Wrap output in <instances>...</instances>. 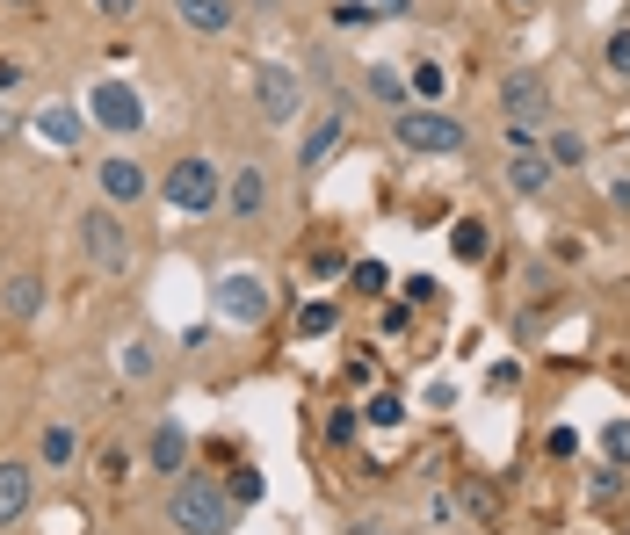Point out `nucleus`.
Masks as SVG:
<instances>
[{
    "label": "nucleus",
    "instance_id": "nucleus-25",
    "mask_svg": "<svg viewBox=\"0 0 630 535\" xmlns=\"http://www.w3.org/2000/svg\"><path fill=\"white\" fill-rule=\"evenodd\" d=\"M602 449H609L616 463H630V420H609V427H602Z\"/></svg>",
    "mask_w": 630,
    "mask_h": 535
},
{
    "label": "nucleus",
    "instance_id": "nucleus-27",
    "mask_svg": "<svg viewBox=\"0 0 630 535\" xmlns=\"http://www.w3.org/2000/svg\"><path fill=\"white\" fill-rule=\"evenodd\" d=\"M355 427H363L355 413H334V420H326V442H341V449H348V442H355Z\"/></svg>",
    "mask_w": 630,
    "mask_h": 535
},
{
    "label": "nucleus",
    "instance_id": "nucleus-4",
    "mask_svg": "<svg viewBox=\"0 0 630 535\" xmlns=\"http://www.w3.org/2000/svg\"><path fill=\"white\" fill-rule=\"evenodd\" d=\"M500 109H507V131H529V123L551 116V87L544 73H507L500 80Z\"/></svg>",
    "mask_w": 630,
    "mask_h": 535
},
{
    "label": "nucleus",
    "instance_id": "nucleus-24",
    "mask_svg": "<svg viewBox=\"0 0 630 535\" xmlns=\"http://www.w3.org/2000/svg\"><path fill=\"white\" fill-rule=\"evenodd\" d=\"M384 282H392L384 261H355V290H363V297H384Z\"/></svg>",
    "mask_w": 630,
    "mask_h": 535
},
{
    "label": "nucleus",
    "instance_id": "nucleus-31",
    "mask_svg": "<svg viewBox=\"0 0 630 535\" xmlns=\"http://www.w3.org/2000/svg\"><path fill=\"white\" fill-rule=\"evenodd\" d=\"M232 499H261V470H232Z\"/></svg>",
    "mask_w": 630,
    "mask_h": 535
},
{
    "label": "nucleus",
    "instance_id": "nucleus-10",
    "mask_svg": "<svg viewBox=\"0 0 630 535\" xmlns=\"http://www.w3.org/2000/svg\"><path fill=\"white\" fill-rule=\"evenodd\" d=\"M95 181H102L109 210H124V203H138V196H145V167H138V160H102V167H95Z\"/></svg>",
    "mask_w": 630,
    "mask_h": 535
},
{
    "label": "nucleus",
    "instance_id": "nucleus-5",
    "mask_svg": "<svg viewBox=\"0 0 630 535\" xmlns=\"http://www.w3.org/2000/svg\"><path fill=\"white\" fill-rule=\"evenodd\" d=\"M160 196H167V210H189V217H196V210L218 203V167H210V160H182V167L167 174Z\"/></svg>",
    "mask_w": 630,
    "mask_h": 535
},
{
    "label": "nucleus",
    "instance_id": "nucleus-37",
    "mask_svg": "<svg viewBox=\"0 0 630 535\" xmlns=\"http://www.w3.org/2000/svg\"><path fill=\"white\" fill-rule=\"evenodd\" d=\"M15 8H37V0H15Z\"/></svg>",
    "mask_w": 630,
    "mask_h": 535
},
{
    "label": "nucleus",
    "instance_id": "nucleus-35",
    "mask_svg": "<svg viewBox=\"0 0 630 535\" xmlns=\"http://www.w3.org/2000/svg\"><path fill=\"white\" fill-rule=\"evenodd\" d=\"M95 8H102V15H131V8H138V0H95Z\"/></svg>",
    "mask_w": 630,
    "mask_h": 535
},
{
    "label": "nucleus",
    "instance_id": "nucleus-21",
    "mask_svg": "<svg viewBox=\"0 0 630 535\" xmlns=\"http://www.w3.org/2000/svg\"><path fill=\"white\" fill-rule=\"evenodd\" d=\"M580 160H587L580 131H558V138H551V167H580Z\"/></svg>",
    "mask_w": 630,
    "mask_h": 535
},
{
    "label": "nucleus",
    "instance_id": "nucleus-17",
    "mask_svg": "<svg viewBox=\"0 0 630 535\" xmlns=\"http://www.w3.org/2000/svg\"><path fill=\"white\" fill-rule=\"evenodd\" d=\"M261 203H268L261 167H239V174H232V210H239V217H261Z\"/></svg>",
    "mask_w": 630,
    "mask_h": 535
},
{
    "label": "nucleus",
    "instance_id": "nucleus-19",
    "mask_svg": "<svg viewBox=\"0 0 630 535\" xmlns=\"http://www.w3.org/2000/svg\"><path fill=\"white\" fill-rule=\"evenodd\" d=\"M182 456H189V434L174 427V420H167V427H153V463L167 470V478H174V463H182Z\"/></svg>",
    "mask_w": 630,
    "mask_h": 535
},
{
    "label": "nucleus",
    "instance_id": "nucleus-16",
    "mask_svg": "<svg viewBox=\"0 0 630 535\" xmlns=\"http://www.w3.org/2000/svg\"><path fill=\"white\" fill-rule=\"evenodd\" d=\"M37 138H44V145H58V152H73V145H80V116H73L66 102L37 109Z\"/></svg>",
    "mask_w": 630,
    "mask_h": 535
},
{
    "label": "nucleus",
    "instance_id": "nucleus-20",
    "mask_svg": "<svg viewBox=\"0 0 630 535\" xmlns=\"http://www.w3.org/2000/svg\"><path fill=\"white\" fill-rule=\"evenodd\" d=\"M297 333H305V340L334 333V304H305V311H297Z\"/></svg>",
    "mask_w": 630,
    "mask_h": 535
},
{
    "label": "nucleus",
    "instance_id": "nucleus-2",
    "mask_svg": "<svg viewBox=\"0 0 630 535\" xmlns=\"http://www.w3.org/2000/svg\"><path fill=\"white\" fill-rule=\"evenodd\" d=\"M80 254L95 261L102 275H124V268H131V232H124V217H116L109 203L80 217Z\"/></svg>",
    "mask_w": 630,
    "mask_h": 535
},
{
    "label": "nucleus",
    "instance_id": "nucleus-7",
    "mask_svg": "<svg viewBox=\"0 0 630 535\" xmlns=\"http://www.w3.org/2000/svg\"><path fill=\"white\" fill-rule=\"evenodd\" d=\"M254 102H261V123H290L297 102H305V80H297L290 66H261L254 73Z\"/></svg>",
    "mask_w": 630,
    "mask_h": 535
},
{
    "label": "nucleus",
    "instance_id": "nucleus-22",
    "mask_svg": "<svg viewBox=\"0 0 630 535\" xmlns=\"http://www.w3.org/2000/svg\"><path fill=\"white\" fill-rule=\"evenodd\" d=\"M73 427H44V463H73Z\"/></svg>",
    "mask_w": 630,
    "mask_h": 535
},
{
    "label": "nucleus",
    "instance_id": "nucleus-9",
    "mask_svg": "<svg viewBox=\"0 0 630 535\" xmlns=\"http://www.w3.org/2000/svg\"><path fill=\"white\" fill-rule=\"evenodd\" d=\"M507 145H515V160H507V188H515V196H544V188H551V152H536L529 131H507Z\"/></svg>",
    "mask_w": 630,
    "mask_h": 535
},
{
    "label": "nucleus",
    "instance_id": "nucleus-6",
    "mask_svg": "<svg viewBox=\"0 0 630 535\" xmlns=\"http://www.w3.org/2000/svg\"><path fill=\"white\" fill-rule=\"evenodd\" d=\"M218 319H225V326H261V319H268V290H261V275L239 268V275L218 282Z\"/></svg>",
    "mask_w": 630,
    "mask_h": 535
},
{
    "label": "nucleus",
    "instance_id": "nucleus-15",
    "mask_svg": "<svg viewBox=\"0 0 630 535\" xmlns=\"http://www.w3.org/2000/svg\"><path fill=\"white\" fill-rule=\"evenodd\" d=\"M29 492H37L29 485V463H0V528L29 514Z\"/></svg>",
    "mask_w": 630,
    "mask_h": 535
},
{
    "label": "nucleus",
    "instance_id": "nucleus-14",
    "mask_svg": "<svg viewBox=\"0 0 630 535\" xmlns=\"http://www.w3.org/2000/svg\"><path fill=\"white\" fill-rule=\"evenodd\" d=\"M0 304H8V319H37V311H44V275H37V268L8 275V290H0Z\"/></svg>",
    "mask_w": 630,
    "mask_h": 535
},
{
    "label": "nucleus",
    "instance_id": "nucleus-33",
    "mask_svg": "<svg viewBox=\"0 0 630 535\" xmlns=\"http://www.w3.org/2000/svg\"><path fill=\"white\" fill-rule=\"evenodd\" d=\"M413 0H370V15H406Z\"/></svg>",
    "mask_w": 630,
    "mask_h": 535
},
{
    "label": "nucleus",
    "instance_id": "nucleus-13",
    "mask_svg": "<svg viewBox=\"0 0 630 535\" xmlns=\"http://www.w3.org/2000/svg\"><path fill=\"white\" fill-rule=\"evenodd\" d=\"M174 15H182L196 37H225L232 29V0H174Z\"/></svg>",
    "mask_w": 630,
    "mask_h": 535
},
{
    "label": "nucleus",
    "instance_id": "nucleus-38",
    "mask_svg": "<svg viewBox=\"0 0 630 535\" xmlns=\"http://www.w3.org/2000/svg\"><path fill=\"white\" fill-rule=\"evenodd\" d=\"M0 131H8V116H0Z\"/></svg>",
    "mask_w": 630,
    "mask_h": 535
},
{
    "label": "nucleus",
    "instance_id": "nucleus-36",
    "mask_svg": "<svg viewBox=\"0 0 630 535\" xmlns=\"http://www.w3.org/2000/svg\"><path fill=\"white\" fill-rule=\"evenodd\" d=\"M616 196H623V203H630V181H623V188H616Z\"/></svg>",
    "mask_w": 630,
    "mask_h": 535
},
{
    "label": "nucleus",
    "instance_id": "nucleus-39",
    "mask_svg": "<svg viewBox=\"0 0 630 535\" xmlns=\"http://www.w3.org/2000/svg\"><path fill=\"white\" fill-rule=\"evenodd\" d=\"M522 8H529V0H522Z\"/></svg>",
    "mask_w": 630,
    "mask_h": 535
},
{
    "label": "nucleus",
    "instance_id": "nucleus-3",
    "mask_svg": "<svg viewBox=\"0 0 630 535\" xmlns=\"http://www.w3.org/2000/svg\"><path fill=\"white\" fill-rule=\"evenodd\" d=\"M392 138L406 145V152H464L471 145V131L457 116H442V109H406L399 123H392Z\"/></svg>",
    "mask_w": 630,
    "mask_h": 535
},
{
    "label": "nucleus",
    "instance_id": "nucleus-23",
    "mask_svg": "<svg viewBox=\"0 0 630 535\" xmlns=\"http://www.w3.org/2000/svg\"><path fill=\"white\" fill-rule=\"evenodd\" d=\"M399 420H406V398H392V391L370 398V427H399Z\"/></svg>",
    "mask_w": 630,
    "mask_h": 535
},
{
    "label": "nucleus",
    "instance_id": "nucleus-32",
    "mask_svg": "<svg viewBox=\"0 0 630 535\" xmlns=\"http://www.w3.org/2000/svg\"><path fill=\"white\" fill-rule=\"evenodd\" d=\"M544 449H551V456H573V449H580V434H573V427H551V442H544Z\"/></svg>",
    "mask_w": 630,
    "mask_h": 535
},
{
    "label": "nucleus",
    "instance_id": "nucleus-1",
    "mask_svg": "<svg viewBox=\"0 0 630 535\" xmlns=\"http://www.w3.org/2000/svg\"><path fill=\"white\" fill-rule=\"evenodd\" d=\"M174 528L182 535H225V521H232V507H225V492L210 485V478H182L174 485Z\"/></svg>",
    "mask_w": 630,
    "mask_h": 535
},
{
    "label": "nucleus",
    "instance_id": "nucleus-29",
    "mask_svg": "<svg viewBox=\"0 0 630 535\" xmlns=\"http://www.w3.org/2000/svg\"><path fill=\"white\" fill-rule=\"evenodd\" d=\"M609 73H630V29H616V37H609Z\"/></svg>",
    "mask_w": 630,
    "mask_h": 535
},
{
    "label": "nucleus",
    "instance_id": "nucleus-30",
    "mask_svg": "<svg viewBox=\"0 0 630 535\" xmlns=\"http://www.w3.org/2000/svg\"><path fill=\"white\" fill-rule=\"evenodd\" d=\"M124 470H131L124 449H102V478H109V485H124Z\"/></svg>",
    "mask_w": 630,
    "mask_h": 535
},
{
    "label": "nucleus",
    "instance_id": "nucleus-8",
    "mask_svg": "<svg viewBox=\"0 0 630 535\" xmlns=\"http://www.w3.org/2000/svg\"><path fill=\"white\" fill-rule=\"evenodd\" d=\"M87 109H95L102 131H145V102H138V87H124V80H102L95 94H87Z\"/></svg>",
    "mask_w": 630,
    "mask_h": 535
},
{
    "label": "nucleus",
    "instance_id": "nucleus-11",
    "mask_svg": "<svg viewBox=\"0 0 630 535\" xmlns=\"http://www.w3.org/2000/svg\"><path fill=\"white\" fill-rule=\"evenodd\" d=\"M334 145H341V109H326V116H312L305 145H297V167H305V174H319L326 160H334Z\"/></svg>",
    "mask_w": 630,
    "mask_h": 535
},
{
    "label": "nucleus",
    "instance_id": "nucleus-12",
    "mask_svg": "<svg viewBox=\"0 0 630 535\" xmlns=\"http://www.w3.org/2000/svg\"><path fill=\"white\" fill-rule=\"evenodd\" d=\"M457 507H464L478 528H500V485H493V478H464V485H457Z\"/></svg>",
    "mask_w": 630,
    "mask_h": 535
},
{
    "label": "nucleus",
    "instance_id": "nucleus-34",
    "mask_svg": "<svg viewBox=\"0 0 630 535\" xmlns=\"http://www.w3.org/2000/svg\"><path fill=\"white\" fill-rule=\"evenodd\" d=\"M15 80H22V66H15V58H0V94H8Z\"/></svg>",
    "mask_w": 630,
    "mask_h": 535
},
{
    "label": "nucleus",
    "instance_id": "nucleus-28",
    "mask_svg": "<svg viewBox=\"0 0 630 535\" xmlns=\"http://www.w3.org/2000/svg\"><path fill=\"white\" fill-rule=\"evenodd\" d=\"M442 80H449L442 66H413V87H420V94H428V102H435V94H442Z\"/></svg>",
    "mask_w": 630,
    "mask_h": 535
},
{
    "label": "nucleus",
    "instance_id": "nucleus-18",
    "mask_svg": "<svg viewBox=\"0 0 630 535\" xmlns=\"http://www.w3.org/2000/svg\"><path fill=\"white\" fill-rule=\"evenodd\" d=\"M486 246H493V232L478 225V217H464V225H449V254H457V261H486Z\"/></svg>",
    "mask_w": 630,
    "mask_h": 535
},
{
    "label": "nucleus",
    "instance_id": "nucleus-26",
    "mask_svg": "<svg viewBox=\"0 0 630 535\" xmlns=\"http://www.w3.org/2000/svg\"><path fill=\"white\" fill-rule=\"evenodd\" d=\"M334 22L341 29H363L370 22V0H334Z\"/></svg>",
    "mask_w": 630,
    "mask_h": 535
}]
</instances>
